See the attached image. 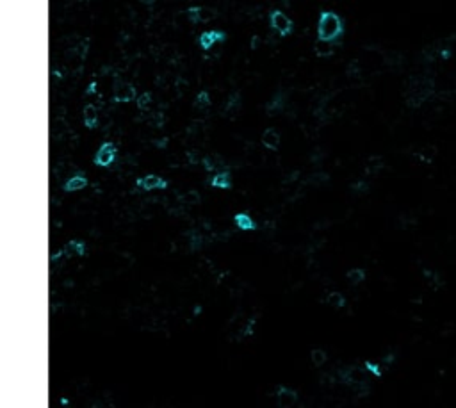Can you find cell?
<instances>
[{
	"instance_id": "cell-1",
	"label": "cell",
	"mask_w": 456,
	"mask_h": 408,
	"mask_svg": "<svg viewBox=\"0 0 456 408\" xmlns=\"http://www.w3.org/2000/svg\"><path fill=\"white\" fill-rule=\"evenodd\" d=\"M344 34V21L333 11H321L317 20V39L335 43Z\"/></svg>"
},
{
	"instance_id": "cell-2",
	"label": "cell",
	"mask_w": 456,
	"mask_h": 408,
	"mask_svg": "<svg viewBox=\"0 0 456 408\" xmlns=\"http://www.w3.org/2000/svg\"><path fill=\"white\" fill-rule=\"evenodd\" d=\"M269 23H271V29H273V31H275L280 38H287L290 32L294 31V23H292V20H290L289 16L285 15L284 11H280V9L271 11Z\"/></svg>"
},
{
	"instance_id": "cell-3",
	"label": "cell",
	"mask_w": 456,
	"mask_h": 408,
	"mask_svg": "<svg viewBox=\"0 0 456 408\" xmlns=\"http://www.w3.org/2000/svg\"><path fill=\"white\" fill-rule=\"evenodd\" d=\"M116 157H118V148H116V145H114L113 141H104V143L100 145L98 150H96V154H95L93 162H95V166H98V168H111V166L114 164Z\"/></svg>"
},
{
	"instance_id": "cell-4",
	"label": "cell",
	"mask_w": 456,
	"mask_h": 408,
	"mask_svg": "<svg viewBox=\"0 0 456 408\" xmlns=\"http://www.w3.org/2000/svg\"><path fill=\"white\" fill-rule=\"evenodd\" d=\"M135 186L139 187V189H143V191H164L168 187V180H164L162 176L159 175H153V173H150V175H145V176H139L137 180H135Z\"/></svg>"
},
{
	"instance_id": "cell-5",
	"label": "cell",
	"mask_w": 456,
	"mask_h": 408,
	"mask_svg": "<svg viewBox=\"0 0 456 408\" xmlns=\"http://www.w3.org/2000/svg\"><path fill=\"white\" fill-rule=\"evenodd\" d=\"M298 399H300V394H298L296 389L289 387V385H280V387L276 389V403H278L280 408L296 407Z\"/></svg>"
},
{
	"instance_id": "cell-6",
	"label": "cell",
	"mask_w": 456,
	"mask_h": 408,
	"mask_svg": "<svg viewBox=\"0 0 456 408\" xmlns=\"http://www.w3.org/2000/svg\"><path fill=\"white\" fill-rule=\"evenodd\" d=\"M113 98L116 103H129L137 98V93H135V88L132 84L125 82V80H116Z\"/></svg>"
},
{
	"instance_id": "cell-7",
	"label": "cell",
	"mask_w": 456,
	"mask_h": 408,
	"mask_svg": "<svg viewBox=\"0 0 456 408\" xmlns=\"http://www.w3.org/2000/svg\"><path fill=\"white\" fill-rule=\"evenodd\" d=\"M225 39H227V34H225L223 31H214V29H210V31H205L200 34V38H198V45L202 47V50H210V48L214 47V45H218V43H223Z\"/></svg>"
},
{
	"instance_id": "cell-8",
	"label": "cell",
	"mask_w": 456,
	"mask_h": 408,
	"mask_svg": "<svg viewBox=\"0 0 456 408\" xmlns=\"http://www.w3.org/2000/svg\"><path fill=\"white\" fill-rule=\"evenodd\" d=\"M88 176L82 175V173H75V175H72L70 178H68L66 182H64V186H62V191L64 193H77V191H82V189H86L88 187Z\"/></svg>"
},
{
	"instance_id": "cell-9",
	"label": "cell",
	"mask_w": 456,
	"mask_h": 408,
	"mask_svg": "<svg viewBox=\"0 0 456 408\" xmlns=\"http://www.w3.org/2000/svg\"><path fill=\"white\" fill-rule=\"evenodd\" d=\"M260 141H262V145H264V148H267V150L271 152H276L278 148H280V143H282V137L280 134L276 132L275 129H266L264 132H262V137H260Z\"/></svg>"
},
{
	"instance_id": "cell-10",
	"label": "cell",
	"mask_w": 456,
	"mask_h": 408,
	"mask_svg": "<svg viewBox=\"0 0 456 408\" xmlns=\"http://www.w3.org/2000/svg\"><path fill=\"white\" fill-rule=\"evenodd\" d=\"M233 223L243 232H253V230H257V223H255V219L249 216L248 212H237L233 216Z\"/></svg>"
},
{
	"instance_id": "cell-11",
	"label": "cell",
	"mask_w": 456,
	"mask_h": 408,
	"mask_svg": "<svg viewBox=\"0 0 456 408\" xmlns=\"http://www.w3.org/2000/svg\"><path fill=\"white\" fill-rule=\"evenodd\" d=\"M84 127L93 130L98 127V109L95 103H86L84 105Z\"/></svg>"
},
{
	"instance_id": "cell-12",
	"label": "cell",
	"mask_w": 456,
	"mask_h": 408,
	"mask_svg": "<svg viewBox=\"0 0 456 408\" xmlns=\"http://www.w3.org/2000/svg\"><path fill=\"white\" fill-rule=\"evenodd\" d=\"M209 184L216 189H230L232 187V176H230V171L228 170H221L216 171L214 176L209 180Z\"/></svg>"
},
{
	"instance_id": "cell-13",
	"label": "cell",
	"mask_w": 456,
	"mask_h": 408,
	"mask_svg": "<svg viewBox=\"0 0 456 408\" xmlns=\"http://www.w3.org/2000/svg\"><path fill=\"white\" fill-rule=\"evenodd\" d=\"M86 252H88V246H86V243L80 241V239H72V241H68L66 246H64L66 257H86Z\"/></svg>"
},
{
	"instance_id": "cell-14",
	"label": "cell",
	"mask_w": 456,
	"mask_h": 408,
	"mask_svg": "<svg viewBox=\"0 0 456 408\" xmlns=\"http://www.w3.org/2000/svg\"><path fill=\"white\" fill-rule=\"evenodd\" d=\"M328 351L326 350H323V348H314L310 351V362L312 366L316 367V369H323V367L328 364Z\"/></svg>"
},
{
	"instance_id": "cell-15",
	"label": "cell",
	"mask_w": 456,
	"mask_h": 408,
	"mask_svg": "<svg viewBox=\"0 0 456 408\" xmlns=\"http://www.w3.org/2000/svg\"><path fill=\"white\" fill-rule=\"evenodd\" d=\"M346 296L342 294V292H339V291H332V292H328L326 294V305L330 307V309L333 310H341L346 307Z\"/></svg>"
},
{
	"instance_id": "cell-16",
	"label": "cell",
	"mask_w": 456,
	"mask_h": 408,
	"mask_svg": "<svg viewBox=\"0 0 456 408\" xmlns=\"http://www.w3.org/2000/svg\"><path fill=\"white\" fill-rule=\"evenodd\" d=\"M346 280L347 284L355 287V285H360L365 282V271L362 268H351L346 271Z\"/></svg>"
},
{
	"instance_id": "cell-17",
	"label": "cell",
	"mask_w": 456,
	"mask_h": 408,
	"mask_svg": "<svg viewBox=\"0 0 456 408\" xmlns=\"http://www.w3.org/2000/svg\"><path fill=\"white\" fill-rule=\"evenodd\" d=\"M187 243L191 252H200V248L203 246V235L200 233V230H191L187 233Z\"/></svg>"
},
{
	"instance_id": "cell-18",
	"label": "cell",
	"mask_w": 456,
	"mask_h": 408,
	"mask_svg": "<svg viewBox=\"0 0 456 408\" xmlns=\"http://www.w3.org/2000/svg\"><path fill=\"white\" fill-rule=\"evenodd\" d=\"M203 13H205V9L203 7H200V5H191L189 9H187V20L191 21V23H203Z\"/></svg>"
},
{
	"instance_id": "cell-19",
	"label": "cell",
	"mask_w": 456,
	"mask_h": 408,
	"mask_svg": "<svg viewBox=\"0 0 456 408\" xmlns=\"http://www.w3.org/2000/svg\"><path fill=\"white\" fill-rule=\"evenodd\" d=\"M194 107L200 109V111H209V109H210V97H209L207 91H200V93L196 95Z\"/></svg>"
},
{
	"instance_id": "cell-20",
	"label": "cell",
	"mask_w": 456,
	"mask_h": 408,
	"mask_svg": "<svg viewBox=\"0 0 456 408\" xmlns=\"http://www.w3.org/2000/svg\"><path fill=\"white\" fill-rule=\"evenodd\" d=\"M316 54L317 57H326V56H332L333 54V43H326V41H321V39H317L316 41Z\"/></svg>"
},
{
	"instance_id": "cell-21",
	"label": "cell",
	"mask_w": 456,
	"mask_h": 408,
	"mask_svg": "<svg viewBox=\"0 0 456 408\" xmlns=\"http://www.w3.org/2000/svg\"><path fill=\"white\" fill-rule=\"evenodd\" d=\"M202 166H203V170L207 171V173H212V171H221L219 168H225V166L219 162V159H212V157H203V159H202Z\"/></svg>"
},
{
	"instance_id": "cell-22",
	"label": "cell",
	"mask_w": 456,
	"mask_h": 408,
	"mask_svg": "<svg viewBox=\"0 0 456 408\" xmlns=\"http://www.w3.org/2000/svg\"><path fill=\"white\" fill-rule=\"evenodd\" d=\"M363 367L367 369V372H371L373 376H376V378H380L381 374H383V366L380 364V362H374V360H365L363 362Z\"/></svg>"
},
{
	"instance_id": "cell-23",
	"label": "cell",
	"mask_w": 456,
	"mask_h": 408,
	"mask_svg": "<svg viewBox=\"0 0 456 408\" xmlns=\"http://www.w3.org/2000/svg\"><path fill=\"white\" fill-rule=\"evenodd\" d=\"M135 105H137V109H139V111H148V109H150V105H152V95L148 93V91L137 95V98H135Z\"/></svg>"
},
{
	"instance_id": "cell-24",
	"label": "cell",
	"mask_w": 456,
	"mask_h": 408,
	"mask_svg": "<svg viewBox=\"0 0 456 408\" xmlns=\"http://www.w3.org/2000/svg\"><path fill=\"white\" fill-rule=\"evenodd\" d=\"M86 95H88V97H95V95H98V93H96V80H91V82H89V86L86 88Z\"/></svg>"
},
{
	"instance_id": "cell-25",
	"label": "cell",
	"mask_w": 456,
	"mask_h": 408,
	"mask_svg": "<svg viewBox=\"0 0 456 408\" xmlns=\"http://www.w3.org/2000/svg\"><path fill=\"white\" fill-rule=\"evenodd\" d=\"M141 2H143V4H146V5H152L153 2H155V0H141Z\"/></svg>"
}]
</instances>
